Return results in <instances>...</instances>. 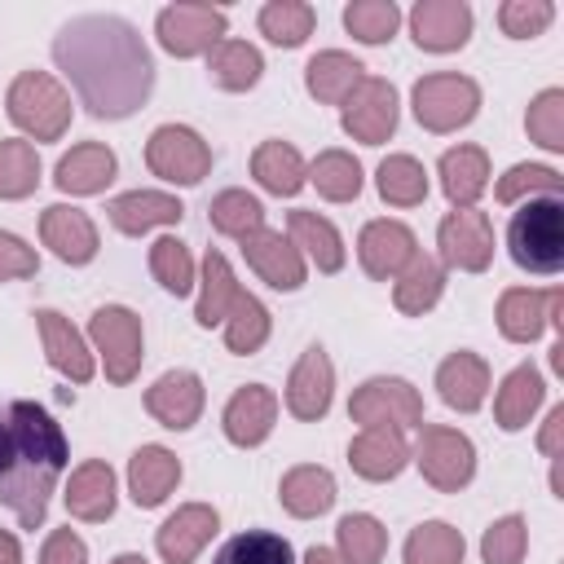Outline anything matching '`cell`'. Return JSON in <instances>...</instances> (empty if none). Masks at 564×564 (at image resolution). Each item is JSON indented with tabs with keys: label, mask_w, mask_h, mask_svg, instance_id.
<instances>
[{
	"label": "cell",
	"mask_w": 564,
	"mask_h": 564,
	"mask_svg": "<svg viewBox=\"0 0 564 564\" xmlns=\"http://www.w3.org/2000/svg\"><path fill=\"white\" fill-rule=\"evenodd\" d=\"M53 62L93 119H128L150 101L154 57L119 13H79L53 35Z\"/></svg>",
	"instance_id": "obj_1"
},
{
	"label": "cell",
	"mask_w": 564,
	"mask_h": 564,
	"mask_svg": "<svg viewBox=\"0 0 564 564\" xmlns=\"http://www.w3.org/2000/svg\"><path fill=\"white\" fill-rule=\"evenodd\" d=\"M66 436L35 401H0V502L22 529H40L57 476L66 471Z\"/></svg>",
	"instance_id": "obj_2"
},
{
	"label": "cell",
	"mask_w": 564,
	"mask_h": 564,
	"mask_svg": "<svg viewBox=\"0 0 564 564\" xmlns=\"http://www.w3.org/2000/svg\"><path fill=\"white\" fill-rule=\"evenodd\" d=\"M507 256L538 278H555L564 269V203L560 198H524L507 220Z\"/></svg>",
	"instance_id": "obj_3"
},
{
	"label": "cell",
	"mask_w": 564,
	"mask_h": 564,
	"mask_svg": "<svg viewBox=\"0 0 564 564\" xmlns=\"http://www.w3.org/2000/svg\"><path fill=\"white\" fill-rule=\"evenodd\" d=\"M4 110L31 141H62L70 128V93L48 70L13 75L4 93Z\"/></svg>",
	"instance_id": "obj_4"
},
{
	"label": "cell",
	"mask_w": 564,
	"mask_h": 564,
	"mask_svg": "<svg viewBox=\"0 0 564 564\" xmlns=\"http://www.w3.org/2000/svg\"><path fill=\"white\" fill-rule=\"evenodd\" d=\"M410 106L427 132H458L480 110V84L458 70H432V75L414 79Z\"/></svg>",
	"instance_id": "obj_5"
},
{
	"label": "cell",
	"mask_w": 564,
	"mask_h": 564,
	"mask_svg": "<svg viewBox=\"0 0 564 564\" xmlns=\"http://www.w3.org/2000/svg\"><path fill=\"white\" fill-rule=\"evenodd\" d=\"M88 339L106 366V379L110 383H132L137 370H141V357H145V330H141V317L123 304H101L93 308L88 317Z\"/></svg>",
	"instance_id": "obj_6"
},
{
	"label": "cell",
	"mask_w": 564,
	"mask_h": 564,
	"mask_svg": "<svg viewBox=\"0 0 564 564\" xmlns=\"http://www.w3.org/2000/svg\"><path fill=\"white\" fill-rule=\"evenodd\" d=\"M414 463L423 471V480L441 494H458L471 485L476 476V445L467 432L445 427V423H423L419 427V449Z\"/></svg>",
	"instance_id": "obj_7"
},
{
	"label": "cell",
	"mask_w": 564,
	"mask_h": 564,
	"mask_svg": "<svg viewBox=\"0 0 564 564\" xmlns=\"http://www.w3.org/2000/svg\"><path fill=\"white\" fill-rule=\"evenodd\" d=\"M348 419L361 427H397V432L423 427V397L401 375H375L352 392Z\"/></svg>",
	"instance_id": "obj_8"
},
{
	"label": "cell",
	"mask_w": 564,
	"mask_h": 564,
	"mask_svg": "<svg viewBox=\"0 0 564 564\" xmlns=\"http://www.w3.org/2000/svg\"><path fill=\"white\" fill-rule=\"evenodd\" d=\"M145 167L167 185H198L212 172V145L189 123H159L145 141Z\"/></svg>",
	"instance_id": "obj_9"
},
{
	"label": "cell",
	"mask_w": 564,
	"mask_h": 564,
	"mask_svg": "<svg viewBox=\"0 0 564 564\" xmlns=\"http://www.w3.org/2000/svg\"><path fill=\"white\" fill-rule=\"evenodd\" d=\"M229 31V13L216 4H167L154 18V35L163 44V53L172 57H198L212 53Z\"/></svg>",
	"instance_id": "obj_10"
},
{
	"label": "cell",
	"mask_w": 564,
	"mask_h": 564,
	"mask_svg": "<svg viewBox=\"0 0 564 564\" xmlns=\"http://www.w3.org/2000/svg\"><path fill=\"white\" fill-rule=\"evenodd\" d=\"M397 119H401V101H397L392 79H383V75H366L339 106L344 132L361 145H383L397 132Z\"/></svg>",
	"instance_id": "obj_11"
},
{
	"label": "cell",
	"mask_w": 564,
	"mask_h": 564,
	"mask_svg": "<svg viewBox=\"0 0 564 564\" xmlns=\"http://www.w3.org/2000/svg\"><path fill=\"white\" fill-rule=\"evenodd\" d=\"M436 247H441V264L445 269H463V273H485L494 260V220L480 207H454L441 225H436Z\"/></svg>",
	"instance_id": "obj_12"
},
{
	"label": "cell",
	"mask_w": 564,
	"mask_h": 564,
	"mask_svg": "<svg viewBox=\"0 0 564 564\" xmlns=\"http://www.w3.org/2000/svg\"><path fill=\"white\" fill-rule=\"evenodd\" d=\"M560 308H564V291H533V286H511L498 295V330L511 344H533L542 330L560 326Z\"/></svg>",
	"instance_id": "obj_13"
},
{
	"label": "cell",
	"mask_w": 564,
	"mask_h": 564,
	"mask_svg": "<svg viewBox=\"0 0 564 564\" xmlns=\"http://www.w3.org/2000/svg\"><path fill=\"white\" fill-rule=\"evenodd\" d=\"M419 256V238L401 220H366L357 234V260L375 282H392Z\"/></svg>",
	"instance_id": "obj_14"
},
{
	"label": "cell",
	"mask_w": 564,
	"mask_h": 564,
	"mask_svg": "<svg viewBox=\"0 0 564 564\" xmlns=\"http://www.w3.org/2000/svg\"><path fill=\"white\" fill-rule=\"evenodd\" d=\"M242 256L247 264L260 273V282H269L273 291H300L308 278V260L300 256V247L282 234V229H256L242 238Z\"/></svg>",
	"instance_id": "obj_15"
},
{
	"label": "cell",
	"mask_w": 564,
	"mask_h": 564,
	"mask_svg": "<svg viewBox=\"0 0 564 564\" xmlns=\"http://www.w3.org/2000/svg\"><path fill=\"white\" fill-rule=\"evenodd\" d=\"M330 397H335V366L326 357L322 344H308L300 352V361L291 366V379H286V410L300 419V423H317L326 410H330Z\"/></svg>",
	"instance_id": "obj_16"
},
{
	"label": "cell",
	"mask_w": 564,
	"mask_h": 564,
	"mask_svg": "<svg viewBox=\"0 0 564 564\" xmlns=\"http://www.w3.org/2000/svg\"><path fill=\"white\" fill-rule=\"evenodd\" d=\"M207 405V392H203V379L194 370H163L150 388H145V410L154 423L172 427V432H189L198 423Z\"/></svg>",
	"instance_id": "obj_17"
},
{
	"label": "cell",
	"mask_w": 564,
	"mask_h": 564,
	"mask_svg": "<svg viewBox=\"0 0 564 564\" xmlns=\"http://www.w3.org/2000/svg\"><path fill=\"white\" fill-rule=\"evenodd\" d=\"M471 4L467 0H419L410 9V35L427 53H454L471 40Z\"/></svg>",
	"instance_id": "obj_18"
},
{
	"label": "cell",
	"mask_w": 564,
	"mask_h": 564,
	"mask_svg": "<svg viewBox=\"0 0 564 564\" xmlns=\"http://www.w3.org/2000/svg\"><path fill=\"white\" fill-rule=\"evenodd\" d=\"M278 423V397L273 388L264 383H242L229 401H225V414H220V427H225V441L238 445V449H256L269 441Z\"/></svg>",
	"instance_id": "obj_19"
},
{
	"label": "cell",
	"mask_w": 564,
	"mask_h": 564,
	"mask_svg": "<svg viewBox=\"0 0 564 564\" xmlns=\"http://www.w3.org/2000/svg\"><path fill=\"white\" fill-rule=\"evenodd\" d=\"M216 529H220L216 507H207V502H185V507H176V511L159 524L154 546H159V555H163L167 564H194V560L203 555V546L216 538Z\"/></svg>",
	"instance_id": "obj_20"
},
{
	"label": "cell",
	"mask_w": 564,
	"mask_h": 564,
	"mask_svg": "<svg viewBox=\"0 0 564 564\" xmlns=\"http://www.w3.org/2000/svg\"><path fill=\"white\" fill-rule=\"evenodd\" d=\"M40 238L62 264H88V260H97V247H101L93 216L84 207H66V203H53L40 212Z\"/></svg>",
	"instance_id": "obj_21"
},
{
	"label": "cell",
	"mask_w": 564,
	"mask_h": 564,
	"mask_svg": "<svg viewBox=\"0 0 564 564\" xmlns=\"http://www.w3.org/2000/svg\"><path fill=\"white\" fill-rule=\"evenodd\" d=\"M35 326H40V344H44V357L57 375H66L70 383H88L97 375V361H93V348L84 344V335L70 326V317H62L57 308H40L35 313Z\"/></svg>",
	"instance_id": "obj_22"
},
{
	"label": "cell",
	"mask_w": 564,
	"mask_h": 564,
	"mask_svg": "<svg viewBox=\"0 0 564 564\" xmlns=\"http://www.w3.org/2000/svg\"><path fill=\"white\" fill-rule=\"evenodd\" d=\"M106 216L119 234L128 238H141L150 229H163V225H181L185 207L176 194H163V189H128L119 198L106 203Z\"/></svg>",
	"instance_id": "obj_23"
},
{
	"label": "cell",
	"mask_w": 564,
	"mask_h": 564,
	"mask_svg": "<svg viewBox=\"0 0 564 564\" xmlns=\"http://www.w3.org/2000/svg\"><path fill=\"white\" fill-rule=\"evenodd\" d=\"M410 463V441L397 427H361L348 441V467L361 480H392Z\"/></svg>",
	"instance_id": "obj_24"
},
{
	"label": "cell",
	"mask_w": 564,
	"mask_h": 564,
	"mask_svg": "<svg viewBox=\"0 0 564 564\" xmlns=\"http://www.w3.org/2000/svg\"><path fill=\"white\" fill-rule=\"evenodd\" d=\"M115 502H119V489H115V471L106 458H84L70 480H66V511L84 524H101L115 516Z\"/></svg>",
	"instance_id": "obj_25"
},
{
	"label": "cell",
	"mask_w": 564,
	"mask_h": 564,
	"mask_svg": "<svg viewBox=\"0 0 564 564\" xmlns=\"http://www.w3.org/2000/svg\"><path fill=\"white\" fill-rule=\"evenodd\" d=\"M115 172H119V159L106 141H79V145H70V154L57 159L53 181H57L62 194L88 198V194H101L115 181Z\"/></svg>",
	"instance_id": "obj_26"
},
{
	"label": "cell",
	"mask_w": 564,
	"mask_h": 564,
	"mask_svg": "<svg viewBox=\"0 0 564 564\" xmlns=\"http://www.w3.org/2000/svg\"><path fill=\"white\" fill-rule=\"evenodd\" d=\"M181 485V458L167 445H141L128 458V494L141 511L167 502V494Z\"/></svg>",
	"instance_id": "obj_27"
},
{
	"label": "cell",
	"mask_w": 564,
	"mask_h": 564,
	"mask_svg": "<svg viewBox=\"0 0 564 564\" xmlns=\"http://www.w3.org/2000/svg\"><path fill=\"white\" fill-rule=\"evenodd\" d=\"M436 392H441V401H445L449 410H458V414L480 410L485 397H489V366H485V357H476V352H467V348L449 352V357L436 366Z\"/></svg>",
	"instance_id": "obj_28"
},
{
	"label": "cell",
	"mask_w": 564,
	"mask_h": 564,
	"mask_svg": "<svg viewBox=\"0 0 564 564\" xmlns=\"http://www.w3.org/2000/svg\"><path fill=\"white\" fill-rule=\"evenodd\" d=\"M335 498H339L335 476H330L326 467H317V463H300V467L282 471V480H278V502H282L295 520H317V516H326V511L335 507Z\"/></svg>",
	"instance_id": "obj_29"
},
{
	"label": "cell",
	"mask_w": 564,
	"mask_h": 564,
	"mask_svg": "<svg viewBox=\"0 0 564 564\" xmlns=\"http://www.w3.org/2000/svg\"><path fill=\"white\" fill-rule=\"evenodd\" d=\"M436 176L449 207H476V198L489 189V154L480 145H449L436 163Z\"/></svg>",
	"instance_id": "obj_30"
},
{
	"label": "cell",
	"mask_w": 564,
	"mask_h": 564,
	"mask_svg": "<svg viewBox=\"0 0 564 564\" xmlns=\"http://www.w3.org/2000/svg\"><path fill=\"white\" fill-rule=\"evenodd\" d=\"M361 79H366V66H361L352 53H344V48H322V53H313L308 66H304V88H308V97H317L322 106H344L348 93H352Z\"/></svg>",
	"instance_id": "obj_31"
},
{
	"label": "cell",
	"mask_w": 564,
	"mask_h": 564,
	"mask_svg": "<svg viewBox=\"0 0 564 564\" xmlns=\"http://www.w3.org/2000/svg\"><path fill=\"white\" fill-rule=\"evenodd\" d=\"M251 176H256V185H260L264 194L291 198V194L304 189V181H308V163L300 159V150H295L291 141L269 137V141H260V145L251 150Z\"/></svg>",
	"instance_id": "obj_32"
},
{
	"label": "cell",
	"mask_w": 564,
	"mask_h": 564,
	"mask_svg": "<svg viewBox=\"0 0 564 564\" xmlns=\"http://www.w3.org/2000/svg\"><path fill=\"white\" fill-rule=\"evenodd\" d=\"M286 238L300 247V256H304V260H313V264H317V273H339V269H344V260H348L339 229H335L326 216L308 212V207H295V212L286 216Z\"/></svg>",
	"instance_id": "obj_33"
},
{
	"label": "cell",
	"mask_w": 564,
	"mask_h": 564,
	"mask_svg": "<svg viewBox=\"0 0 564 564\" xmlns=\"http://www.w3.org/2000/svg\"><path fill=\"white\" fill-rule=\"evenodd\" d=\"M441 291H445V264L436 256H423V251L392 278V304L405 317H423L427 308H436Z\"/></svg>",
	"instance_id": "obj_34"
},
{
	"label": "cell",
	"mask_w": 564,
	"mask_h": 564,
	"mask_svg": "<svg viewBox=\"0 0 564 564\" xmlns=\"http://www.w3.org/2000/svg\"><path fill=\"white\" fill-rule=\"evenodd\" d=\"M542 397H546L542 375H538L533 366H516V370L498 383V392H494V419H498V427H502V432L529 427V419L538 414Z\"/></svg>",
	"instance_id": "obj_35"
},
{
	"label": "cell",
	"mask_w": 564,
	"mask_h": 564,
	"mask_svg": "<svg viewBox=\"0 0 564 564\" xmlns=\"http://www.w3.org/2000/svg\"><path fill=\"white\" fill-rule=\"evenodd\" d=\"M207 75H212V84L225 88V93H247V88L260 84V75H264V57H260L256 44H247V40H229V35H225V40L207 53Z\"/></svg>",
	"instance_id": "obj_36"
},
{
	"label": "cell",
	"mask_w": 564,
	"mask_h": 564,
	"mask_svg": "<svg viewBox=\"0 0 564 564\" xmlns=\"http://www.w3.org/2000/svg\"><path fill=\"white\" fill-rule=\"evenodd\" d=\"M238 295H242V286H238V278H234L229 260H225L220 251H207V256H203V286H198L194 322H198L203 330L220 326V322L229 317V308H234V300H238Z\"/></svg>",
	"instance_id": "obj_37"
},
{
	"label": "cell",
	"mask_w": 564,
	"mask_h": 564,
	"mask_svg": "<svg viewBox=\"0 0 564 564\" xmlns=\"http://www.w3.org/2000/svg\"><path fill=\"white\" fill-rule=\"evenodd\" d=\"M388 551V529L370 511H348L335 524V560L339 564H379Z\"/></svg>",
	"instance_id": "obj_38"
},
{
	"label": "cell",
	"mask_w": 564,
	"mask_h": 564,
	"mask_svg": "<svg viewBox=\"0 0 564 564\" xmlns=\"http://www.w3.org/2000/svg\"><path fill=\"white\" fill-rule=\"evenodd\" d=\"M375 189L388 207H419L427 198V167L414 154H388L375 172Z\"/></svg>",
	"instance_id": "obj_39"
},
{
	"label": "cell",
	"mask_w": 564,
	"mask_h": 564,
	"mask_svg": "<svg viewBox=\"0 0 564 564\" xmlns=\"http://www.w3.org/2000/svg\"><path fill=\"white\" fill-rule=\"evenodd\" d=\"M256 26H260V35H264L269 44H278V48H300V44L313 35L317 13H313V4H304V0H269V4L260 9Z\"/></svg>",
	"instance_id": "obj_40"
},
{
	"label": "cell",
	"mask_w": 564,
	"mask_h": 564,
	"mask_svg": "<svg viewBox=\"0 0 564 564\" xmlns=\"http://www.w3.org/2000/svg\"><path fill=\"white\" fill-rule=\"evenodd\" d=\"M308 181L317 185V194L326 203H352L366 185L361 176V163L348 154V150H322L313 163H308Z\"/></svg>",
	"instance_id": "obj_41"
},
{
	"label": "cell",
	"mask_w": 564,
	"mask_h": 564,
	"mask_svg": "<svg viewBox=\"0 0 564 564\" xmlns=\"http://www.w3.org/2000/svg\"><path fill=\"white\" fill-rule=\"evenodd\" d=\"M467 542L445 520H423L405 538V564H463Z\"/></svg>",
	"instance_id": "obj_42"
},
{
	"label": "cell",
	"mask_w": 564,
	"mask_h": 564,
	"mask_svg": "<svg viewBox=\"0 0 564 564\" xmlns=\"http://www.w3.org/2000/svg\"><path fill=\"white\" fill-rule=\"evenodd\" d=\"M207 220H212L216 234L242 242L247 234L264 229V203H260L256 194H247V189H220V194L207 203Z\"/></svg>",
	"instance_id": "obj_43"
},
{
	"label": "cell",
	"mask_w": 564,
	"mask_h": 564,
	"mask_svg": "<svg viewBox=\"0 0 564 564\" xmlns=\"http://www.w3.org/2000/svg\"><path fill=\"white\" fill-rule=\"evenodd\" d=\"M220 326H225V348L238 352V357H247V352L264 348V339H269V330H273V317H269V308H264L251 291H242Z\"/></svg>",
	"instance_id": "obj_44"
},
{
	"label": "cell",
	"mask_w": 564,
	"mask_h": 564,
	"mask_svg": "<svg viewBox=\"0 0 564 564\" xmlns=\"http://www.w3.org/2000/svg\"><path fill=\"white\" fill-rule=\"evenodd\" d=\"M212 564H295V546L282 538V533H269V529H247V533H234Z\"/></svg>",
	"instance_id": "obj_45"
},
{
	"label": "cell",
	"mask_w": 564,
	"mask_h": 564,
	"mask_svg": "<svg viewBox=\"0 0 564 564\" xmlns=\"http://www.w3.org/2000/svg\"><path fill=\"white\" fill-rule=\"evenodd\" d=\"M560 185H564V176L555 172V167H546V163H516V167H507V176L494 185V198L502 203V207H520L524 198H560Z\"/></svg>",
	"instance_id": "obj_46"
},
{
	"label": "cell",
	"mask_w": 564,
	"mask_h": 564,
	"mask_svg": "<svg viewBox=\"0 0 564 564\" xmlns=\"http://www.w3.org/2000/svg\"><path fill=\"white\" fill-rule=\"evenodd\" d=\"M40 185V154L22 137L0 141V198H26Z\"/></svg>",
	"instance_id": "obj_47"
},
{
	"label": "cell",
	"mask_w": 564,
	"mask_h": 564,
	"mask_svg": "<svg viewBox=\"0 0 564 564\" xmlns=\"http://www.w3.org/2000/svg\"><path fill=\"white\" fill-rule=\"evenodd\" d=\"M150 273H154V282L163 291L189 295L194 291V256H189V247L181 238H172V234L154 238L150 242Z\"/></svg>",
	"instance_id": "obj_48"
},
{
	"label": "cell",
	"mask_w": 564,
	"mask_h": 564,
	"mask_svg": "<svg viewBox=\"0 0 564 564\" xmlns=\"http://www.w3.org/2000/svg\"><path fill=\"white\" fill-rule=\"evenodd\" d=\"M344 26L361 44H388L401 26V9L392 0H352L344 4Z\"/></svg>",
	"instance_id": "obj_49"
},
{
	"label": "cell",
	"mask_w": 564,
	"mask_h": 564,
	"mask_svg": "<svg viewBox=\"0 0 564 564\" xmlns=\"http://www.w3.org/2000/svg\"><path fill=\"white\" fill-rule=\"evenodd\" d=\"M524 128H529V141H538L542 150L560 154L564 150V88H542L529 101Z\"/></svg>",
	"instance_id": "obj_50"
},
{
	"label": "cell",
	"mask_w": 564,
	"mask_h": 564,
	"mask_svg": "<svg viewBox=\"0 0 564 564\" xmlns=\"http://www.w3.org/2000/svg\"><path fill=\"white\" fill-rule=\"evenodd\" d=\"M524 546H529V524H524V516H502V520H494L489 529H485V538H480V560L485 564H520L524 560Z\"/></svg>",
	"instance_id": "obj_51"
},
{
	"label": "cell",
	"mask_w": 564,
	"mask_h": 564,
	"mask_svg": "<svg viewBox=\"0 0 564 564\" xmlns=\"http://www.w3.org/2000/svg\"><path fill=\"white\" fill-rule=\"evenodd\" d=\"M555 22V4L551 0H502L498 4V26L511 40H533Z\"/></svg>",
	"instance_id": "obj_52"
},
{
	"label": "cell",
	"mask_w": 564,
	"mask_h": 564,
	"mask_svg": "<svg viewBox=\"0 0 564 564\" xmlns=\"http://www.w3.org/2000/svg\"><path fill=\"white\" fill-rule=\"evenodd\" d=\"M40 256L35 247H26L18 234L0 229V282H18V278H35Z\"/></svg>",
	"instance_id": "obj_53"
},
{
	"label": "cell",
	"mask_w": 564,
	"mask_h": 564,
	"mask_svg": "<svg viewBox=\"0 0 564 564\" xmlns=\"http://www.w3.org/2000/svg\"><path fill=\"white\" fill-rule=\"evenodd\" d=\"M40 564H88V546L75 529H53L40 546Z\"/></svg>",
	"instance_id": "obj_54"
},
{
	"label": "cell",
	"mask_w": 564,
	"mask_h": 564,
	"mask_svg": "<svg viewBox=\"0 0 564 564\" xmlns=\"http://www.w3.org/2000/svg\"><path fill=\"white\" fill-rule=\"evenodd\" d=\"M560 436H564V405H551L546 423H542V436H538V449L555 463L560 458Z\"/></svg>",
	"instance_id": "obj_55"
},
{
	"label": "cell",
	"mask_w": 564,
	"mask_h": 564,
	"mask_svg": "<svg viewBox=\"0 0 564 564\" xmlns=\"http://www.w3.org/2000/svg\"><path fill=\"white\" fill-rule=\"evenodd\" d=\"M0 564H22V546L9 529H0Z\"/></svg>",
	"instance_id": "obj_56"
},
{
	"label": "cell",
	"mask_w": 564,
	"mask_h": 564,
	"mask_svg": "<svg viewBox=\"0 0 564 564\" xmlns=\"http://www.w3.org/2000/svg\"><path fill=\"white\" fill-rule=\"evenodd\" d=\"M304 564H339V560H335L330 546H308V551H304Z\"/></svg>",
	"instance_id": "obj_57"
},
{
	"label": "cell",
	"mask_w": 564,
	"mask_h": 564,
	"mask_svg": "<svg viewBox=\"0 0 564 564\" xmlns=\"http://www.w3.org/2000/svg\"><path fill=\"white\" fill-rule=\"evenodd\" d=\"M110 564H150V560H145V555H137V551H123V555H115Z\"/></svg>",
	"instance_id": "obj_58"
}]
</instances>
